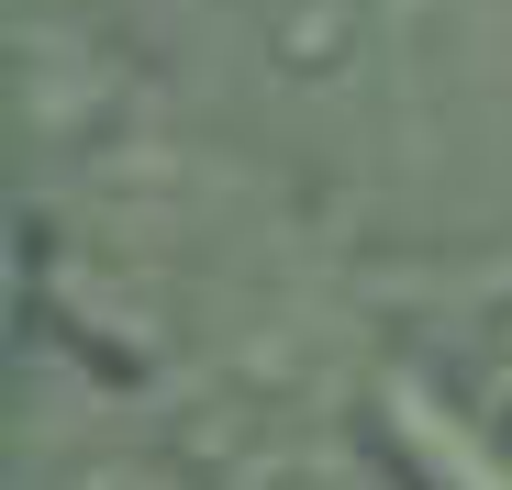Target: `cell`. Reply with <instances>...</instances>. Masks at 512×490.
<instances>
[{
  "mask_svg": "<svg viewBox=\"0 0 512 490\" xmlns=\"http://www.w3.org/2000/svg\"><path fill=\"white\" fill-rule=\"evenodd\" d=\"M379 435L401 446L412 490H512V446H501L479 413H457L446 390L390 379V390H379Z\"/></svg>",
  "mask_w": 512,
  "mask_h": 490,
  "instance_id": "1",
  "label": "cell"
},
{
  "mask_svg": "<svg viewBox=\"0 0 512 490\" xmlns=\"http://www.w3.org/2000/svg\"><path fill=\"white\" fill-rule=\"evenodd\" d=\"M479 424L512 446V323H501V335H490V357H479Z\"/></svg>",
  "mask_w": 512,
  "mask_h": 490,
  "instance_id": "3",
  "label": "cell"
},
{
  "mask_svg": "<svg viewBox=\"0 0 512 490\" xmlns=\"http://www.w3.org/2000/svg\"><path fill=\"white\" fill-rule=\"evenodd\" d=\"M45 490H201L167 446H134V435H78L67 457H56V479Z\"/></svg>",
  "mask_w": 512,
  "mask_h": 490,
  "instance_id": "2",
  "label": "cell"
}]
</instances>
